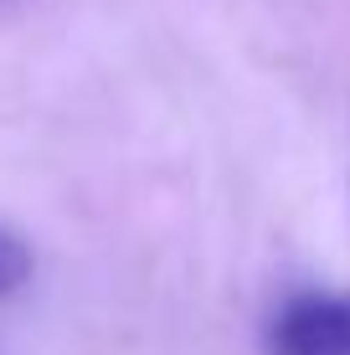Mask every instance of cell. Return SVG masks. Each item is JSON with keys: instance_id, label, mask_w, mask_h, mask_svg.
<instances>
[{"instance_id": "1", "label": "cell", "mask_w": 350, "mask_h": 355, "mask_svg": "<svg viewBox=\"0 0 350 355\" xmlns=\"http://www.w3.org/2000/svg\"><path fill=\"white\" fill-rule=\"evenodd\" d=\"M268 355H350V293L294 288L263 329Z\"/></svg>"}, {"instance_id": "2", "label": "cell", "mask_w": 350, "mask_h": 355, "mask_svg": "<svg viewBox=\"0 0 350 355\" xmlns=\"http://www.w3.org/2000/svg\"><path fill=\"white\" fill-rule=\"evenodd\" d=\"M26 278H31V252H26V242H21L16 232L0 227V299H6V293H16Z\"/></svg>"}, {"instance_id": "3", "label": "cell", "mask_w": 350, "mask_h": 355, "mask_svg": "<svg viewBox=\"0 0 350 355\" xmlns=\"http://www.w3.org/2000/svg\"><path fill=\"white\" fill-rule=\"evenodd\" d=\"M16 6H26V0H0V16H6V10H16Z\"/></svg>"}]
</instances>
